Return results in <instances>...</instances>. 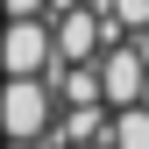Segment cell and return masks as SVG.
Masks as SVG:
<instances>
[{
    "instance_id": "2",
    "label": "cell",
    "mask_w": 149,
    "mask_h": 149,
    "mask_svg": "<svg viewBox=\"0 0 149 149\" xmlns=\"http://www.w3.org/2000/svg\"><path fill=\"white\" fill-rule=\"evenodd\" d=\"M0 71H7V78H50V71H57L50 22H7L0 29Z\"/></svg>"
},
{
    "instance_id": "6",
    "label": "cell",
    "mask_w": 149,
    "mask_h": 149,
    "mask_svg": "<svg viewBox=\"0 0 149 149\" xmlns=\"http://www.w3.org/2000/svg\"><path fill=\"white\" fill-rule=\"evenodd\" d=\"M7 7V22H43V0H0Z\"/></svg>"
},
{
    "instance_id": "5",
    "label": "cell",
    "mask_w": 149,
    "mask_h": 149,
    "mask_svg": "<svg viewBox=\"0 0 149 149\" xmlns=\"http://www.w3.org/2000/svg\"><path fill=\"white\" fill-rule=\"evenodd\" d=\"M107 142L114 149H149V107H121L107 121Z\"/></svg>"
},
{
    "instance_id": "1",
    "label": "cell",
    "mask_w": 149,
    "mask_h": 149,
    "mask_svg": "<svg viewBox=\"0 0 149 149\" xmlns=\"http://www.w3.org/2000/svg\"><path fill=\"white\" fill-rule=\"evenodd\" d=\"M50 121H57V100H50L43 78H7L0 85V135L7 142H43Z\"/></svg>"
},
{
    "instance_id": "4",
    "label": "cell",
    "mask_w": 149,
    "mask_h": 149,
    "mask_svg": "<svg viewBox=\"0 0 149 149\" xmlns=\"http://www.w3.org/2000/svg\"><path fill=\"white\" fill-rule=\"evenodd\" d=\"M92 71H100V100L114 107V114H121V107H142V78H149V71H142L135 50H114V57L92 64Z\"/></svg>"
},
{
    "instance_id": "8",
    "label": "cell",
    "mask_w": 149,
    "mask_h": 149,
    "mask_svg": "<svg viewBox=\"0 0 149 149\" xmlns=\"http://www.w3.org/2000/svg\"><path fill=\"white\" fill-rule=\"evenodd\" d=\"M78 149H92V142H78Z\"/></svg>"
},
{
    "instance_id": "7",
    "label": "cell",
    "mask_w": 149,
    "mask_h": 149,
    "mask_svg": "<svg viewBox=\"0 0 149 149\" xmlns=\"http://www.w3.org/2000/svg\"><path fill=\"white\" fill-rule=\"evenodd\" d=\"M7 149H50V142H7Z\"/></svg>"
},
{
    "instance_id": "3",
    "label": "cell",
    "mask_w": 149,
    "mask_h": 149,
    "mask_svg": "<svg viewBox=\"0 0 149 149\" xmlns=\"http://www.w3.org/2000/svg\"><path fill=\"white\" fill-rule=\"evenodd\" d=\"M100 43H107V36H100V14H92V7H71V14H57V29H50L57 64H92Z\"/></svg>"
}]
</instances>
